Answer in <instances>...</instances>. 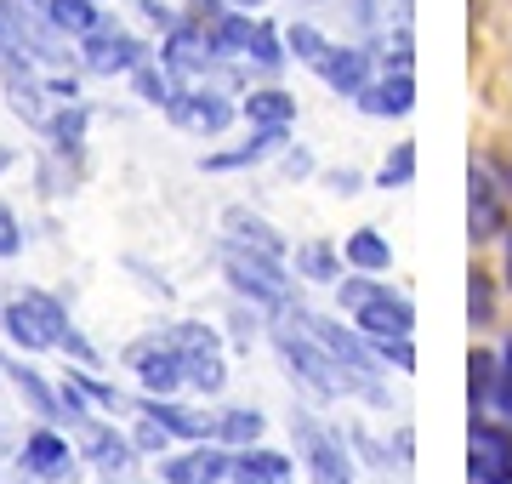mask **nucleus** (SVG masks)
Segmentation results:
<instances>
[{
  "mask_svg": "<svg viewBox=\"0 0 512 484\" xmlns=\"http://www.w3.org/2000/svg\"><path fill=\"white\" fill-rule=\"evenodd\" d=\"M274 348L285 354V365H291V376H302L308 388H319L325 399H336V393H359V376L342 365V359L330 354L325 342L302 325L296 314H285L274 325Z\"/></svg>",
  "mask_w": 512,
  "mask_h": 484,
  "instance_id": "nucleus-1",
  "label": "nucleus"
},
{
  "mask_svg": "<svg viewBox=\"0 0 512 484\" xmlns=\"http://www.w3.org/2000/svg\"><path fill=\"white\" fill-rule=\"evenodd\" d=\"M0 331L12 336L18 348L40 354V348H63V336L74 331L63 302L46 297V291H6L0 297Z\"/></svg>",
  "mask_w": 512,
  "mask_h": 484,
  "instance_id": "nucleus-2",
  "label": "nucleus"
},
{
  "mask_svg": "<svg viewBox=\"0 0 512 484\" xmlns=\"http://www.w3.org/2000/svg\"><path fill=\"white\" fill-rule=\"evenodd\" d=\"M342 308H348L353 319H359V331L370 336V342H382V336H410L416 331V308L399 297V291H387V285L376 280H342Z\"/></svg>",
  "mask_w": 512,
  "mask_h": 484,
  "instance_id": "nucleus-3",
  "label": "nucleus"
},
{
  "mask_svg": "<svg viewBox=\"0 0 512 484\" xmlns=\"http://www.w3.org/2000/svg\"><path fill=\"white\" fill-rule=\"evenodd\" d=\"M222 268H228V285L239 297H251L256 308H291V274L279 268V257L268 251H245V245H222Z\"/></svg>",
  "mask_w": 512,
  "mask_h": 484,
  "instance_id": "nucleus-4",
  "label": "nucleus"
},
{
  "mask_svg": "<svg viewBox=\"0 0 512 484\" xmlns=\"http://www.w3.org/2000/svg\"><path fill=\"white\" fill-rule=\"evenodd\" d=\"M165 336H171V348H177V359H183V382L188 388L222 393V382H228V359H222L217 331H205V325H194V319H177V325H165Z\"/></svg>",
  "mask_w": 512,
  "mask_h": 484,
  "instance_id": "nucleus-5",
  "label": "nucleus"
},
{
  "mask_svg": "<svg viewBox=\"0 0 512 484\" xmlns=\"http://www.w3.org/2000/svg\"><path fill=\"white\" fill-rule=\"evenodd\" d=\"M137 371V382H143L148 393H177L183 388V359H177V348H171V336L154 331V336H137V342H126V354H120Z\"/></svg>",
  "mask_w": 512,
  "mask_h": 484,
  "instance_id": "nucleus-6",
  "label": "nucleus"
},
{
  "mask_svg": "<svg viewBox=\"0 0 512 484\" xmlns=\"http://www.w3.org/2000/svg\"><path fill=\"white\" fill-rule=\"evenodd\" d=\"M217 57H222V46H217V35H211L205 23H177V29L165 35L160 63L171 69V75H183V80H205L211 69H217Z\"/></svg>",
  "mask_w": 512,
  "mask_h": 484,
  "instance_id": "nucleus-7",
  "label": "nucleus"
},
{
  "mask_svg": "<svg viewBox=\"0 0 512 484\" xmlns=\"http://www.w3.org/2000/svg\"><path fill=\"white\" fill-rule=\"evenodd\" d=\"M211 35H217L222 52L251 57V63H262V69H279V63H285V46H279V35L268 29V23H256L251 12H228V18L211 29Z\"/></svg>",
  "mask_w": 512,
  "mask_h": 484,
  "instance_id": "nucleus-8",
  "label": "nucleus"
},
{
  "mask_svg": "<svg viewBox=\"0 0 512 484\" xmlns=\"http://www.w3.org/2000/svg\"><path fill=\"white\" fill-rule=\"evenodd\" d=\"M80 57H86V69L92 75H131L137 63H143V40L137 35H126V29H114L109 18L97 23L92 35H86V46H80Z\"/></svg>",
  "mask_w": 512,
  "mask_h": 484,
  "instance_id": "nucleus-9",
  "label": "nucleus"
},
{
  "mask_svg": "<svg viewBox=\"0 0 512 484\" xmlns=\"http://www.w3.org/2000/svg\"><path fill=\"white\" fill-rule=\"evenodd\" d=\"M467 473L473 484H512V433L495 422L473 416V439H467Z\"/></svg>",
  "mask_w": 512,
  "mask_h": 484,
  "instance_id": "nucleus-10",
  "label": "nucleus"
},
{
  "mask_svg": "<svg viewBox=\"0 0 512 484\" xmlns=\"http://www.w3.org/2000/svg\"><path fill=\"white\" fill-rule=\"evenodd\" d=\"M296 439H302V456H308L313 484H353L348 450H342L336 433H325L319 422H308V416H296Z\"/></svg>",
  "mask_w": 512,
  "mask_h": 484,
  "instance_id": "nucleus-11",
  "label": "nucleus"
},
{
  "mask_svg": "<svg viewBox=\"0 0 512 484\" xmlns=\"http://www.w3.org/2000/svg\"><path fill=\"white\" fill-rule=\"evenodd\" d=\"M165 114H171V126L183 131H200V137H217V131H228V120H234V103L222 92H211V86H194V92H177L171 103H165Z\"/></svg>",
  "mask_w": 512,
  "mask_h": 484,
  "instance_id": "nucleus-12",
  "label": "nucleus"
},
{
  "mask_svg": "<svg viewBox=\"0 0 512 484\" xmlns=\"http://www.w3.org/2000/svg\"><path fill=\"white\" fill-rule=\"evenodd\" d=\"M0 86H6V109L23 114L29 126H46V120H52V114H46V86L35 80L29 57H6V63H0Z\"/></svg>",
  "mask_w": 512,
  "mask_h": 484,
  "instance_id": "nucleus-13",
  "label": "nucleus"
},
{
  "mask_svg": "<svg viewBox=\"0 0 512 484\" xmlns=\"http://www.w3.org/2000/svg\"><path fill=\"white\" fill-rule=\"evenodd\" d=\"M228 467H234V456H228V445H194L188 456H171L165 462V484H222L228 479Z\"/></svg>",
  "mask_w": 512,
  "mask_h": 484,
  "instance_id": "nucleus-14",
  "label": "nucleus"
},
{
  "mask_svg": "<svg viewBox=\"0 0 512 484\" xmlns=\"http://www.w3.org/2000/svg\"><path fill=\"white\" fill-rule=\"evenodd\" d=\"M359 109L376 114V120H387V114H393V120L410 114V109H416V75H410V69H387L376 86L359 92Z\"/></svg>",
  "mask_w": 512,
  "mask_h": 484,
  "instance_id": "nucleus-15",
  "label": "nucleus"
},
{
  "mask_svg": "<svg viewBox=\"0 0 512 484\" xmlns=\"http://www.w3.org/2000/svg\"><path fill=\"white\" fill-rule=\"evenodd\" d=\"M313 69H319V80H325L330 92H342V97H359L370 86V57L359 46H330Z\"/></svg>",
  "mask_w": 512,
  "mask_h": 484,
  "instance_id": "nucleus-16",
  "label": "nucleus"
},
{
  "mask_svg": "<svg viewBox=\"0 0 512 484\" xmlns=\"http://www.w3.org/2000/svg\"><path fill=\"white\" fill-rule=\"evenodd\" d=\"M228 484H291V456L268 445H245L228 467Z\"/></svg>",
  "mask_w": 512,
  "mask_h": 484,
  "instance_id": "nucleus-17",
  "label": "nucleus"
},
{
  "mask_svg": "<svg viewBox=\"0 0 512 484\" xmlns=\"http://www.w3.org/2000/svg\"><path fill=\"white\" fill-rule=\"evenodd\" d=\"M23 467H29L35 479H69V467H74L69 439H57L52 428L29 433V439H23Z\"/></svg>",
  "mask_w": 512,
  "mask_h": 484,
  "instance_id": "nucleus-18",
  "label": "nucleus"
},
{
  "mask_svg": "<svg viewBox=\"0 0 512 484\" xmlns=\"http://www.w3.org/2000/svg\"><path fill=\"white\" fill-rule=\"evenodd\" d=\"M467 223H473V240H490L507 228V205L495 194L490 171H473V194H467Z\"/></svg>",
  "mask_w": 512,
  "mask_h": 484,
  "instance_id": "nucleus-19",
  "label": "nucleus"
},
{
  "mask_svg": "<svg viewBox=\"0 0 512 484\" xmlns=\"http://www.w3.org/2000/svg\"><path fill=\"white\" fill-rule=\"evenodd\" d=\"M222 228H228V240L245 245V251H268V257H285V240H279L274 228L262 223V217H251L245 205H228V211H222Z\"/></svg>",
  "mask_w": 512,
  "mask_h": 484,
  "instance_id": "nucleus-20",
  "label": "nucleus"
},
{
  "mask_svg": "<svg viewBox=\"0 0 512 484\" xmlns=\"http://www.w3.org/2000/svg\"><path fill=\"white\" fill-rule=\"evenodd\" d=\"M143 416H154L171 439H211V433H217L205 416H194V410H183V405H171V399H160V393H148V399H143Z\"/></svg>",
  "mask_w": 512,
  "mask_h": 484,
  "instance_id": "nucleus-21",
  "label": "nucleus"
},
{
  "mask_svg": "<svg viewBox=\"0 0 512 484\" xmlns=\"http://www.w3.org/2000/svg\"><path fill=\"white\" fill-rule=\"evenodd\" d=\"M285 131H291V126H256L251 143H239V149H228V154H205V171H239V166H256L262 154H274L279 143H285Z\"/></svg>",
  "mask_w": 512,
  "mask_h": 484,
  "instance_id": "nucleus-22",
  "label": "nucleus"
},
{
  "mask_svg": "<svg viewBox=\"0 0 512 484\" xmlns=\"http://www.w3.org/2000/svg\"><path fill=\"white\" fill-rule=\"evenodd\" d=\"M80 445H86V456H92L103 473H120V467L131 462V456H126V450H131L126 439H120L114 428H103V422H92V416L80 422Z\"/></svg>",
  "mask_w": 512,
  "mask_h": 484,
  "instance_id": "nucleus-23",
  "label": "nucleus"
},
{
  "mask_svg": "<svg viewBox=\"0 0 512 484\" xmlns=\"http://www.w3.org/2000/svg\"><path fill=\"white\" fill-rule=\"evenodd\" d=\"M46 18H52V29H63V35H74V40H86L103 23V12H97V0H46L40 6Z\"/></svg>",
  "mask_w": 512,
  "mask_h": 484,
  "instance_id": "nucleus-24",
  "label": "nucleus"
},
{
  "mask_svg": "<svg viewBox=\"0 0 512 484\" xmlns=\"http://www.w3.org/2000/svg\"><path fill=\"white\" fill-rule=\"evenodd\" d=\"M239 109H245L251 126H291V120H296V97L279 92V86H268V92H251Z\"/></svg>",
  "mask_w": 512,
  "mask_h": 484,
  "instance_id": "nucleus-25",
  "label": "nucleus"
},
{
  "mask_svg": "<svg viewBox=\"0 0 512 484\" xmlns=\"http://www.w3.org/2000/svg\"><path fill=\"white\" fill-rule=\"evenodd\" d=\"M6 376L18 382V393H23V399H29V405L40 410V416H46V422H63V416H69V410H63V393H52V388H46V382H40L35 371H29V365H6Z\"/></svg>",
  "mask_w": 512,
  "mask_h": 484,
  "instance_id": "nucleus-26",
  "label": "nucleus"
},
{
  "mask_svg": "<svg viewBox=\"0 0 512 484\" xmlns=\"http://www.w3.org/2000/svg\"><path fill=\"white\" fill-rule=\"evenodd\" d=\"M217 439L228 450H245L262 439V410H222V422H217Z\"/></svg>",
  "mask_w": 512,
  "mask_h": 484,
  "instance_id": "nucleus-27",
  "label": "nucleus"
},
{
  "mask_svg": "<svg viewBox=\"0 0 512 484\" xmlns=\"http://www.w3.org/2000/svg\"><path fill=\"white\" fill-rule=\"evenodd\" d=\"M40 131L52 137V149H57V154H74V149H80V137H86V109H80V103H69V109L52 114V120H46Z\"/></svg>",
  "mask_w": 512,
  "mask_h": 484,
  "instance_id": "nucleus-28",
  "label": "nucleus"
},
{
  "mask_svg": "<svg viewBox=\"0 0 512 484\" xmlns=\"http://www.w3.org/2000/svg\"><path fill=\"white\" fill-rule=\"evenodd\" d=\"M348 262L365 268V274H382L387 262H393V251H387V240L376 234V228H359V234L348 240Z\"/></svg>",
  "mask_w": 512,
  "mask_h": 484,
  "instance_id": "nucleus-29",
  "label": "nucleus"
},
{
  "mask_svg": "<svg viewBox=\"0 0 512 484\" xmlns=\"http://www.w3.org/2000/svg\"><path fill=\"white\" fill-rule=\"evenodd\" d=\"M131 86H137V97H143V103H171V97H177V86H171V69H154V63H137V69H131Z\"/></svg>",
  "mask_w": 512,
  "mask_h": 484,
  "instance_id": "nucleus-30",
  "label": "nucleus"
},
{
  "mask_svg": "<svg viewBox=\"0 0 512 484\" xmlns=\"http://www.w3.org/2000/svg\"><path fill=\"white\" fill-rule=\"evenodd\" d=\"M467 365H473V371H467V388H473V416H478V410H484V399L495 393V376H501V359H495V354H473Z\"/></svg>",
  "mask_w": 512,
  "mask_h": 484,
  "instance_id": "nucleus-31",
  "label": "nucleus"
},
{
  "mask_svg": "<svg viewBox=\"0 0 512 484\" xmlns=\"http://www.w3.org/2000/svg\"><path fill=\"white\" fill-rule=\"evenodd\" d=\"M285 46H291V52L302 57L308 69H313V63H319V57H325V52H330V40L319 35L313 23H291V29H285Z\"/></svg>",
  "mask_w": 512,
  "mask_h": 484,
  "instance_id": "nucleus-32",
  "label": "nucleus"
},
{
  "mask_svg": "<svg viewBox=\"0 0 512 484\" xmlns=\"http://www.w3.org/2000/svg\"><path fill=\"white\" fill-rule=\"evenodd\" d=\"M296 268H302L308 280H336V251H330V245H319V240L296 245Z\"/></svg>",
  "mask_w": 512,
  "mask_h": 484,
  "instance_id": "nucleus-33",
  "label": "nucleus"
},
{
  "mask_svg": "<svg viewBox=\"0 0 512 484\" xmlns=\"http://www.w3.org/2000/svg\"><path fill=\"white\" fill-rule=\"evenodd\" d=\"M410 177H416V143H399V149L382 160V177H376V183H382V188H404Z\"/></svg>",
  "mask_w": 512,
  "mask_h": 484,
  "instance_id": "nucleus-34",
  "label": "nucleus"
},
{
  "mask_svg": "<svg viewBox=\"0 0 512 484\" xmlns=\"http://www.w3.org/2000/svg\"><path fill=\"white\" fill-rule=\"evenodd\" d=\"M376 354L393 359L399 371H416V348H410V336H382V342H376Z\"/></svg>",
  "mask_w": 512,
  "mask_h": 484,
  "instance_id": "nucleus-35",
  "label": "nucleus"
},
{
  "mask_svg": "<svg viewBox=\"0 0 512 484\" xmlns=\"http://www.w3.org/2000/svg\"><path fill=\"white\" fill-rule=\"evenodd\" d=\"M23 251V228H18V211L0 205V257H18Z\"/></svg>",
  "mask_w": 512,
  "mask_h": 484,
  "instance_id": "nucleus-36",
  "label": "nucleus"
},
{
  "mask_svg": "<svg viewBox=\"0 0 512 484\" xmlns=\"http://www.w3.org/2000/svg\"><path fill=\"white\" fill-rule=\"evenodd\" d=\"M495 319V291L484 274H473V325H490Z\"/></svg>",
  "mask_w": 512,
  "mask_h": 484,
  "instance_id": "nucleus-37",
  "label": "nucleus"
},
{
  "mask_svg": "<svg viewBox=\"0 0 512 484\" xmlns=\"http://www.w3.org/2000/svg\"><path fill=\"white\" fill-rule=\"evenodd\" d=\"M165 439H171V433H165L160 422H154V416H143V428H137V439H131V445L143 450V456H160V450H165Z\"/></svg>",
  "mask_w": 512,
  "mask_h": 484,
  "instance_id": "nucleus-38",
  "label": "nucleus"
},
{
  "mask_svg": "<svg viewBox=\"0 0 512 484\" xmlns=\"http://www.w3.org/2000/svg\"><path fill=\"white\" fill-rule=\"evenodd\" d=\"M495 405L512 416V342H507V354H501V376H495Z\"/></svg>",
  "mask_w": 512,
  "mask_h": 484,
  "instance_id": "nucleus-39",
  "label": "nucleus"
},
{
  "mask_svg": "<svg viewBox=\"0 0 512 484\" xmlns=\"http://www.w3.org/2000/svg\"><path fill=\"white\" fill-rule=\"evenodd\" d=\"M63 354H74L80 365H97V348H92V342H86L80 331H69V336H63Z\"/></svg>",
  "mask_w": 512,
  "mask_h": 484,
  "instance_id": "nucleus-40",
  "label": "nucleus"
},
{
  "mask_svg": "<svg viewBox=\"0 0 512 484\" xmlns=\"http://www.w3.org/2000/svg\"><path fill=\"white\" fill-rule=\"evenodd\" d=\"M143 18H148V23H160V29H177V18L165 12L160 0H143Z\"/></svg>",
  "mask_w": 512,
  "mask_h": 484,
  "instance_id": "nucleus-41",
  "label": "nucleus"
},
{
  "mask_svg": "<svg viewBox=\"0 0 512 484\" xmlns=\"http://www.w3.org/2000/svg\"><path fill=\"white\" fill-rule=\"evenodd\" d=\"M330 188H342V194H353V188H359V177H353V171H336V177H330Z\"/></svg>",
  "mask_w": 512,
  "mask_h": 484,
  "instance_id": "nucleus-42",
  "label": "nucleus"
},
{
  "mask_svg": "<svg viewBox=\"0 0 512 484\" xmlns=\"http://www.w3.org/2000/svg\"><path fill=\"white\" fill-rule=\"evenodd\" d=\"M234 12H256V6H268V0H228Z\"/></svg>",
  "mask_w": 512,
  "mask_h": 484,
  "instance_id": "nucleus-43",
  "label": "nucleus"
},
{
  "mask_svg": "<svg viewBox=\"0 0 512 484\" xmlns=\"http://www.w3.org/2000/svg\"><path fill=\"white\" fill-rule=\"evenodd\" d=\"M6 166H12V149H6V143H0V171H6Z\"/></svg>",
  "mask_w": 512,
  "mask_h": 484,
  "instance_id": "nucleus-44",
  "label": "nucleus"
},
{
  "mask_svg": "<svg viewBox=\"0 0 512 484\" xmlns=\"http://www.w3.org/2000/svg\"><path fill=\"white\" fill-rule=\"evenodd\" d=\"M507 285H512V240H507Z\"/></svg>",
  "mask_w": 512,
  "mask_h": 484,
  "instance_id": "nucleus-45",
  "label": "nucleus"
},
{
  "mask_svg": "<svg viewBox=\"0 0 512 484\" xmlns=\"http://www.w3.org/2000/svg\"><path fill=\"white\" fill-rule=\"evenodd\" d=\"M29 6H46V0H29Z\"/></svg>",
  "mask_w": 512,
  "mask_h": 484,
  "instance_id": "nucleus-46",
  "label": "nucleus"
}]
</instances>
